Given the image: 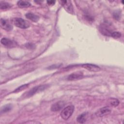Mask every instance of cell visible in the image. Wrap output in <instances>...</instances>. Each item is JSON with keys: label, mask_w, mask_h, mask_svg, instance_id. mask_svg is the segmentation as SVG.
<instances>
[{"label": "cell", "mask_w": 124, "mask_h": 124, "mask_svg": "<svg viewBox=\"0 0 124 124\" xmlns=\"http://www.w3.org/2000/svg\"><path fill=\"white\" fill-rule=\"evenodd\" d=\"M81 66L83 68L92 72H98L101 70V68L98 66L91 63L83 64Z\"/></svg>", "instance_id": "52a82bcc"}, {"label": "cell", "mask_w": 124, "mask_h": 124, "mask_svg": "<svg viewBox=\"0 0 124 124\" xmlns=\"http://www.w3.org/2000/svg\"><path fill=\"white\" fill-rule=\"evenodd\" d=\"M111 109L108 107H105L99 108L95 113V115L98 117H102L109 114Z\"/></svg>", "instance_id": "5b68a950"}, {"label": "cell", "mask_w": 124, "mask_h": 124, "mask_svg": "<svg viewBox=\"0 0 124 124\" xmlns=\"http://www.w3.org/2000/svg\"><path fill=\"white\" fill-rule=\"evenodd\" d=\"M25 16L27 18L31 20V21L36 22L39 20V17L31 13H28L25 15Z\"/></svg>", "instance_id": "8fae6325"}, {"label": "cell", "mask_w": 124, "mask_h": 124, "mask_svg": "<svg viewBox=\"0 0 124 124\" xmlns=\"http://www.w3.org/2000/svg\"><path fill=\"white\" fill-rule=\"evenodd\" d=\"M0 26L2 28L7 31H10L12 29V27L4 19H0Z\"/></svg>", "instance_id": "7c38bea8"}, {"label": "cell", "mask_w": 124, "mask_h": 124, "mask_svg": "<svg viewBox=\"0 0 124 124\" xmlns=\"http://www.w3.org/2000/svg\"><path fill=\"white\" fill-rule=\"evenodd\" d=\"M87 115H88L87 112H84L80 114L77 118V122L80 124L84 123L86 121V120L87 118Z\"/></svg>", "instance_id": "30bf717a"}, {"label": "cell", "mask_w": 124, "mask_h": 124, "mask_svg": "<svg viewBox=\"0 0 124 124\" xmlns=\"http://www.w3.org/2000/svg\"><path fill=\"white\" fill-rule=\"evenodd\" d=\"M0 42L4 46L9 48H12L16 46V42L6 38H2Z\"/></svg>", "instance_id": "8992f818"}, {"label": "cell", "mask_w": 124, "mask_h": 124, "mask_svg": "<svg viewBox=\"0 0 124 124\" xmlns=\"http://www.w3.org/2000/svg\"><path fill=\"white\" fill-rule=\"evenodd\" d=\"M74 111V106L73 105L68 106L64 108L61 113V116L64 120H68L72 115Z\"/></svg>", "instance_id": "6da1fadb"}, {"label": "cell", "mask_w": 124, "mask_h": 124, "mask_svg": "<svg viewBox=\"0 0 124 124\" xmlns=\"http://www.w3.org/2000/svg\"><path fill=\"white\" fill-rule=\"evenodd\" d=\"M65 105V103L62 101H59L53 104L51 108L52 111H58L61 109Z\"/></svg>", "instance_id": "ba28073f"}, {"label": "cell", "mask_w": 124, "mask_h": 124, "mask_svg": "<svg viewBox=\"0 0 124 124\" xmlns=\"http://www.w3.org/2000/svg\"><path fill=\"white\" fill-rule=\"evenodd\" d=\"M28 87V84H23L21 85L20 86L18 87V88H17L16 89H15L14 91V93H18V92H20L23 90H24V89H25L26 88H27Z\"/></svg>", "instance_id": "e0dca14e"}, {"label": "cell", "mask_w": 124, "mask_h": 124, "mask_svg": "<svg viewBox=\"0 0 124 124\" xmlns=\"http://www.w3.org/2000/svg\"><path fill=\"white\" fill-rule=\"evenodd\" d=\"M17 4L20 8H27L31 5L29 1L25 0H19L17 1Z\"/></svg>", "instance_id": "4fadbf2b"}, {"label": "cell", "mask_w": 124, "mask_h": 124, "mask_svg": "<svg viewBox=\"0 0 124 124\" xmlns=\"http://www.w3.org/2000/svg\"><path fill=\"white\" fill-rule=\"evenodd\" d=\"M55 2L56 1L54 0H48V1H47V3L48 5L52 6V5H53L55 4Z\"/></svg>", "instance_id": "ffe728a7"}, {"label": "cell", "mask_w": 124, "mask_h": 124, "mask_svg": "<svg viewBox=\"0 0 124 124\" xmlns=\"http://www.w3.org/2000/svg\"><path fill=\"white\" fill-rule=\"evenodd\" d=\"M108 102L109 104L113 107H116L119 104V100L116 98H110L108 100Z\"/></svg>", "instance_id": "9a60e30c"}, {"label": "cell", "mask_w": 124, "mask_h": 124, "mask_svg": "<svg viewBox=\"0 0 124 124\" xmlns=\"http://www.w3.org/2000/svg\"><path fill=\"white\" fill-rule=\"evenodd\" d=\"M113 16H114V17L116 19H117V20L119 19V18H120V13H118L117 12L114 13V14H113Z\"/></svg>", "instance_id": "d6986e66"}, {"label": "cell", "mask_w": 124, "mask_h": 124, "mask_svg": "<svg viewBox=\"0 0 124 124\" xmlns=\"http://www.w3.org/2000/svg\"><path fill=\"white\" fill-rule=\"evenodd\" d=\"M111 36L115 38H120L121 36V33L118 31H113Z\"/></svg>", "instance_id": "ac0fdd59"}, {"label": "cell", "mask_w": 124, "mask_h": 124, "mask_svg": "<svg viewBox=\"0 0 124 124\" xmlns=\"http://www.w3.org/2000/svg\"><path fill=\"white\" fill-rule=\"evenodd\" d=\"M14 25L21 29H27L30 27V23L26 20L21 18H15L13 19Z\"/></svg>", "instance_id": "7a4b0ae2"}, {"label": "cell", "mask_w": 124, "mask_h": 124, "mask_svg": "<svg viewBox=\"0 0 124 124\" xmlns=\"http://www.w3.org/2000/svg\"><path fill=\"white\" fill-rule=\"evenodd\" d=\"M12 106L11 104H7L1 108L0 112L1 113L7 112L10 111L12 109Z\"/></svg>", "instance_id": "5bb4252c"}, {"label": "cell", "mask_w": 124, "mask_h": 124, "mask_svg": "<svg viewBox=\"0 0 124 124\" xmlns=\"http://www.w3.org/2000/svg\"><path fill=\"white\" fill-rule=\"evenodd\" d=\"M54 68L59 67V66H56V65H54ZM48 68H51H51H54V66H53V65H51V66H50V67H49Z\"/></svg>", "instance_id": "44dd1931"}, {"label": "cell", "mask_w": 124, "mask_h": 124, "mask_svg": "<svg viewBox=\"0 0 124 124\" xmlns=\"http://www.w3.org/2000/svg\"><path fill=\"white\" fill-rule=\"evenodd\" d=\"M48 87L47 85H40L35 86L33 88H32L31 90H30L27 93L26 96L27 97H31L32 95H33L35 93H36L37 92H39L42 91H44L46 88Z\"/></svg>", "instance_id": "3957f363"}, {"label": "cell", "mask_w": 124, "mask_h": 124, "mask_svg": "<svg viewBox=\"0 0 124 124\" xmlns=\"http://www.w3.org/2000/svg\"><path fill=\"white\" fill-rule=\"evenodd\" d=\"M10 7H11L10 4L7 2H2V1H1L0 2V8L2 10L7 9L8 8H9Z\"/></svg>", "instance_id": "2e32d148"}, {"label": "cell", "mask_w": 124, "mask_h": 124, "mask_svg": "<svg viewBox=\"0 0 124 124\" xmlns=\"http://www.w3.org/2000/svg\"><path fill=\"white\" fill-rule=\"evenodd\" d=\"M83 73L81 71L76 72L73 73H72L69 75L67 77V79L68 80H73L77 79H79L83 77Z\"/></svg>", "instance_id": "9c48e42d"}, {"label": "cell", "mask_w": 124, "mask_h": 124, "mask_svg": "<svg viewBox=\"0 0 124 124\" xmlns=\"http://www.w3.org/2000/svg\"><path fill=\"white\" fill-rule=\"evenodd\" d=\"M60 2L67 12H68L70 14H73V9L70 1L61 0L60 1Z\"/></svg>", "instance_id": "277c9868"}]
</instances>
